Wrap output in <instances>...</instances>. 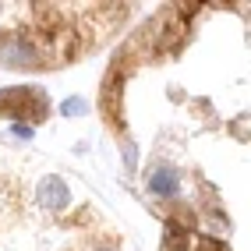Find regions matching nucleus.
Segmentation results:
<instances>
[{
  "mask_svg": "<svg viewBox=\"0 0 251 251\" xmlns=\"http://www.w3.org/2000/svg\"><path fill=\"white\" fill-rule=\"evenodd\" d=\"M50 110V99L43 89L18 85V89H4L0 92V113H7L11 121H28V124H43Z\"/></svg>",
  "mask_w": 251,
  "mask_h": 251,
  "instance_id": "obj_1",
  "label": "nucleus"
},
{
  "mask_svg": "<svg viewBox=\"0 0 251 251\" xmlns=\"http://www.w3.org/2000/svg\"><path fill=\"white\" fill-rule=\"evenodd\" d=\"M43 43L25 36V32H4L0 36V64L4 68H43Z\"/></svg>",
  "mask_w": 251,
  "mask_h": 251,
  "instance_id": "obj_2",
  "label": "nucleus"
},
{
  "mask_svg": "<svg viewBox=\"0 0 251 251\" xmlns=\"http://www.w3.org/2000/svg\"><path fill=\"white\" fill-rule=\"evenodd\" d=\"M145 188L152 198H163V202H170V198L180 195V170L174 163H152L145 174Z\"/></svg>",
  "mask_w": 251,
  "mask_h": 251,
  "instance_id": "obj_3",
  "label": "nucleus"
},
{
  "mask_svg": "<svg viewBox=\"0 0 251 251\" xmlns=\"http://www.w3.org/2000/svg\"><path fill=\"white\" fill-rule=\"evenodd\" d=\"M36 202H39L46 212H60V209L71 205V188H68L60 177H43L39 188H36Z\"/></svg>",
  "mask_w": 251,
  "mask_h": 251,
  "instance_id": "obj_4",
  "label": "nucleus"
},
{
  "mask_svg": "<svg viewBox=\"0 0 251 251\" xmlns=\"http://www.w3.org/2000/svg\"><path fill=\"white\" fill-rule=\"evenodd\" d=\"M60 113H64V117H81V113H89V103H85L81 96L64 99V103H60Z\"/></svg>",
  "mask_w": 251,
  "mask_h": 251,
  "instance_id": "obj_5",
  "label": "nucleus"
},
{
  "mask_svg": "<svg viewBox=\"0 0 251 251\" xmlns=\"http://www.w3.org/2000/svg\"><path fill=\"white\" fill-rule=\"evenodd\" d=\"M124 166L131 174H135V166H138V152H135V142H124Z\"/></svg>",
  "mask_w": 251,
  "mask_h": 251,
  "instance_id": "obj_6",
  "label": "nucleus"
},
{
  "mask_svg": "<svg viewBox=\"0 0 251 251\" xmlns=\"http://www.w3.org/2000/svg\"><path fill=\"white\" fill-rule=\"evenodd\" d=\"M11 135H14V138H22V142H28V138H32V127H28V124H14V127H11Z\"/></svg>",
  "mask_w": 251,
  "mask_h": 251,
  "instance_id": "obj_7",
  "label": "nucleus"
},
{
  "mask_svg": "<svg viewBox=\"0 0 251 251\" xmlns=\"http://www.w3.org/2000/svg\"><path fill=\"white\" fill-rule=\"evenodd\" d=\"M89 251H113V248H106V244H99V248H89Z\"/></svg>",
  "mask_w": 251,
  "mask_h": 251,
  "instance_id": "obj_8",
  "label": "nucleus"
},
{
  "mask_svg": "<svg viewBox=\"0 0 251 251\" xmlns=\"http://www.w3.org/2000/svg\"><path fill=\"white\" fill-rule=\"evenodd\" d=\"M188 251H191V248H188Z\"/></svg>",
  "mask_w": 251,
  "mask_h": 251,
  "instance_id": "obj_9",
  "label": "nucleus"
}]
</instances>
